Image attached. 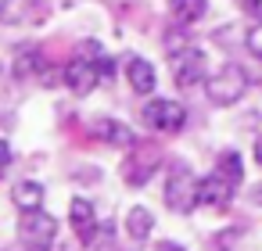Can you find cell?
I'll use <instances>...</instances> for the list:
<instances>
[{"instance_id":"6da1fadb","label":"cell","mask_w":262,"mask_h":251,"mask_svg":"<svg viewBox=\"0 0 262 251\" xmlns=\"http://www.w3.org/2000/svg\"><path fill=\"white\" fill-rule=\"evenodd\" d=\"M198 190H201V179L194 176V169L183 165V162H176V165L169 169V176H165L162 197H165V204H169L172 212L187 215V212H194V204H198Z\"/></svg>"},{"instance_id":"7a4b0ae2","label":"cell","mask_w":262,"mask_h":251,"mask_svg":"<svg viewBox=\"0 0 262 251\" xmlns=\"http://www.w3.org/2000/svg\"><path fill=\"white\" fill-rule=\"evenodd\" d=\"M244 90H248V76H244L241 65H223V69H215V72L205 79V94H208V101L219 104V108L237 104V101L244 97Z\"/></svg>"},{"instance_id":"3957f363","label":"cell","mask_w":262,"mask_h":251,"mask_svg":"<svg viewBox=\"0 0 262 251\" xmlns=\"http://www.w3.org/2000/svg\"><path fill=\"white\" fill-rule=\"evenodd\" d=\"M18 237H22L26 247H33V251H51L54 240H58V222H54V215H47L43 208H29V212H22V219H18Z\"/></svg>"},{"instance_id":"277c9868","label":"cell","mask_w":262,"mask_h":251,"mask_svg":"<svg viewBox=\"0 0 262 251\" xmlns=\"http://www.w3.org/2000/svg\"><path fill=\"white\" fill-rule=\"evenodd\" d=\"M104 76H101V58H94V54H76L69 65H65V86L76 94V97H86V94H94V86L101 83Z\"/></svg>"},{"instance_id":"5b68a950","label":"cell","mask_w":262,"mask_h":251,"mask_svg":"<svg viewBox=\"0 0 262 251\" xmlns=\"http://www.w3.org/2000/svg\"><path fill=\"white\" fill-rule=\"evenodd\" d=\"M144 122H147L151 129L176 133V129H183V122H187V111H183V104H180V101L155 97V101H147V108H144Z\"/></svg>"},{"instance_id":"8992f818","label":"cell","mask_w":262,"mask_h":251,"mask_svg":"<svg viewBox=\"0 0 262 251\" xmlns=\"http://www.w3.org/2000/svg\"><path fill=\"white\" fill-rule=\"evenodd\" d=\"M47 18L43 0H0V22L4 26H36Z\"/></svg>"},{"instance_id":"52a82bcc","label":"cell","mask_w":262,"mask_h":251,"mask_svg":"<svg viewBox=\"0 0 262 251\" xmlns=\"http://www.w3.org/2000/svg\"><path fill=\"white\" fill-rule=\"evenodd\" d=\"M233 190H237V183H230V179L215 169V172H208V176L201 179L198 204H205V208H226V204L233 201Z\"/></svg>"},{"instance_id":"ba28073f","label":"cell","mask_w":262,"mask_h":251,"mask_svg":"<svg viewBox=\"0 0 262 251\" xmlns=\"http://www.w3.org/2000/svg\"><path fill=\"white\" fill-rule=\"evenodd\" d=\"M172 61H176V69H172V79H176L180 86H198V83L205 79V54H201L198 47H190V51L176 54Z\"/></svg>"},{"instance_id":"9c48e42d","label":"cell","mask_w":262,"mask_h":251,"mask_svg":"<svg viewBox=\"0 0 262 251\" xmlns=\"http://www.w3.org/2000/svg\"><path fill=\"white\" fill-rule=\"evenodd\" d=\"M155 169H158V151H137L122 162V179L129 187H144Z\"/></svg>"},{"instance_id":"30bf717a","label":"cell","mask_w":262,"mask_h":251,"mask_svg":"<svg viewBox=\"0 0 262 251\" xmlns=\"http://www.w3.org/2000/svg\"><path fill=\"white\" fill-rule=\"evenodd\" d=\"M69 219H72L76 237L86 240V244H94V233H97V212H94V204H90L86 197H76V201L69 204Z\"/></svg>"},{"instance_id":"8fae6325","label":"cell","mask_w":262,"mask_h":251,"mask_svg":"<svg viewBox=\"0 0 262 251\" xmlns=\"http://www.w3.org/2000/svg\"><path fill=\"white\" fill-rule=\"evenodd\" d=\"M90 133H94L97 140H104V144H115V147H129V144H133V129L122 126L119 119H97V122L90 126Z\"/></svg>"},{"instance_id":"7c38bea8","label":"cell","mask_w":262,"mask_h":251,"mask_svg":"<svg viewBox=\"0 0 262 251\" xmlns=\"http://www.w3.org/2000/svg\"><path fill=\"white\" fill-rule=\"evenodd\" d=\"M208 11V0H169V15L176 26H194Z\"/></svg>"},{"instance_id":"4fadbf2b","label":"cell","mask_w":262,"mask_h":251,"mask_svg":"<svg viewBox=\"0 0 262 251\" xmlns=\"http://www.w3.org/2000/svg\"><path fill=\"white\" fill-rule=\"evenodd\" d=\"M126 76H129V86H133L137 94H151V90H155V83H158L155 65H151V61H144V58H133V61L126 65Z\"/></svg>"},{"instance_id":"5bb4252c","label":"cell","mask_w":262,"mask_h":251,"mask_svg":"<svg viewBox=\"0 0 262 251\" xmlns=\"http://www.w3.org/2000/svg\"><path fill=\"white\" fill-rule=\"evenodd\" d=\"M11 201H15V208H22V212L43 208V183H36V179L15 183V187H11Z\"/></svg>"},{"instance_id":"9a60e30c","label":"cell","mask_w":262,"mask_h":251,"mask_svg":"<svg viewBox=\"0 0 262 251\" xmlns=\"http://www.w3.org/2000/svg\"><path fill=\"white\" fill-rule=\"evenodd\" d=\"M40 69H47V61H43V54L36 47H26V51L15 54V76L18 79H36V76H43Z\"/></svg>"},{"instance_id":"2e32d148","label":"cell","mask_w":262,"mask_h":251,"mask_svg":"<svg viewBox=\"0 0 262 251\" xmlns=\"http://www.w3.org/2000/svg\"><path fill=\"white\" fill-rule=\"evenodd\" d=\"M126 230H129V237L133 240H147L151 237V230H155V215L147 212V208H129L126 212Z\"/></svg>"},{"instance_id":"e0dca14e","label":"cell","mask_w":262,"mask_h":251,"mask_svg":"<svg viewBox=\"0 0 262 251\" xmlns=\"http://www.w3.org/2000/svg\"><path fill=\"white\" fill-rule=\"evenodd\" d=\"M230 183H241V176H244V165H241V154H233V151H226L223 158H219V165H215Z\"/></svg>"},{"instance_id":"ac0fdd59","label":"cell","mask_w":262,"mask_h":251,"mask_svg":"<svg viewBox=\"0 0 262 251\" xmlns=\"http://www.w3.org/2000/svg\"><path fill=\"white\" fill-rule=\"evenodd\" d=\"M194 43L187 40V33H165V51L176 58V54H183V51H190Z\"/></svg>"},{"instance_id":"d6986e66","label":"cell","mask_w":262,"mask_h":251,"mask_svg":"<svg viewBox=\"0 0 262 251\" xmlns=\"http://www.w3.org/2000/svg\"><path fill=\"white\" fill-rule=\"evenodd\" d=\"M244 43H248V51L262 61V22L255 26V29H248V36H244Z\"/></svg>"},{"instance_id":"ffe728a7","label":"cell","mask_w":262,"mask_h":251,"mask_svg":"<svg viewBox=\"0 0 262 251\" xmlns=\"http://www.w3.org/2000/svg\"><path fill=\"white\" fill-rule=\"evenodd\" d=\"M11 158H15V154H11V144H8V140H0V165L8 169V165H11Z\"/></svg>"},{"instance_id":"44dd1931","label":"cell","mask_w":262,"mask_h":251,"mask_svg":"<svg viewBox=\"0 0 262 251\" xmlns=\"http://www.w3.org/2000/svg\"><path fill=\"white\" fill-rule=\"evenodd\" d=\"M244 11L251 18H262V0H244Z\"/></svg>"},{"instance_id":"7402d4cb","label":"cell","mask_w":262,"mask_h":251,"mask_svg":"<svg viewBox=\"0 0 262 251\" xmlns=\"http://www.w3.org/2000/svg\"><path fill=\"white\" fill-rule=\"evenodd\" d=\"M101 76H104V79H115V61L101 58Z\"/></svg>"},{"instance_id":"603a6c76","label":"cell","mask_w":262,"mask_h":251,"mask_svg":"<svg viewBox=\"0 0 262 251\" xmlns=\"http://www.w3.org/2000/svg\"><path fill=\"white\" fill-rule=\"evenodd\" d=\"M251 204H262V183H255V190H251Z\"/></svg>"},{"instance_id":"cb8c5ba5","label":"cell","mask_w":262,"mask_h":251,"mask_svg":"<svg viewBox=\"0 0 262 251\" xmlns=\"http://www.w3.org/2000/svg\"><path fill=\"white\" fill-rule=\"evenodd\" d=\"M255 162H258V165H262V136H258V140H255Z\"/></svg>"},{"instance_id":"d4e9b609","label":"cell","mask_w":262,"mask_h":251,"mask_svg":"<svg viewBox=\"0 0 262 251\" xmlns=\"http://www.w3.org/2000/svg\"><path fill=\"white\" fill-rule=\"evenodd\" d=\"M158 251H183V247H180V244H172V240H165V244H162Z\"/></svg>"},{"instance_id":"484cf974","label":"cell","mask_w":262,"mask_h":251,"mask_svg":"<svg viewBox=\"0 0 262 251\" xmlns=\"http://www.w3.org/2000/svg\"><path fill=\"white\" fill-rule=\"evenodd\" d=\"M0 172H4V165H0Z\"/></svg>"}]
</instances>
